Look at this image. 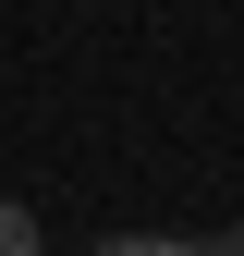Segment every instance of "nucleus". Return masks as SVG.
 Masks as SVG:
<instances>
[{
  "mask_svg": "<svg viewBox=\"0 0 244 256\" xmlns=\"http://www.w3.org/2000/svg\"><path fill=\"white\" fill-rule=\"evenodd\" d=\"M98 256H196V244H171V232H134V244H98Z\"/></svg>",
  "mask_w": 244,
  "mask_h": 256,
  "instance_id": "obj_2",
  "label": "nucleus"
},
{
  "mask_svg": "<svg viewBox=\"0 0 244 256\" xmlns=\"http://www.w3.org/2000/svg\"><path fill=\"white\" fill-rule=\"evenodd\" d=\"M0 256H37V220H24L12 196H0Z\"/></svg>",
  "mask_w": 244,
  "mask_h": 256,
  "instance_id": "obj_1",
  "label": "nucleus"
},
{
  "mask_svg": "<svg viewBox=\"0 0 244 256\" xmlns=\"http://www.w3.org/2000/svg\"><path fill=\"white\" fill-rule=\"evenodd\" d=\"M196 256H244V232H232V244H196Z\"/></svg>",
  "mask_w": 244,
  "mask_h": 256,
  "instance_id": "obj_3",
  "label": "nucleus"
}]
</instances>
